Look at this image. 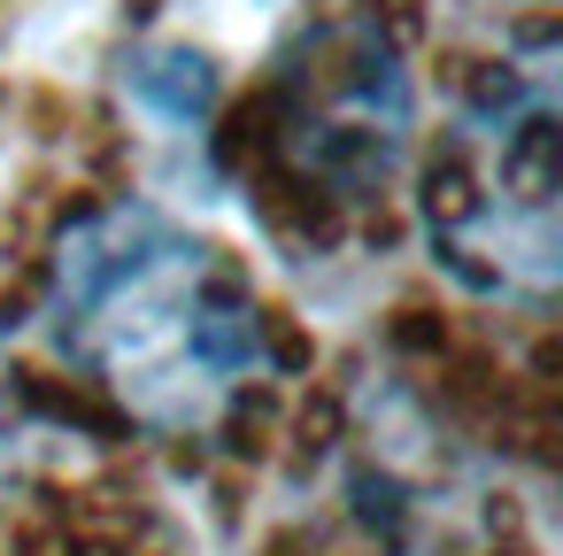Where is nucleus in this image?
Instances as JSON below:
<instances>
[{
	"label": "nucleus",
	"instance_id": "1",
	"mask_svg": "<svg viewBox=\"0 0 563 556\" xmlns=\"http://www.w3.org/2000/svg\"><path fill=\"white\" fill-rule=\"evenodd\" d=\"M47 332L155 433L217 425L240 379L271 363V325L232 286L224 255L147 201L93 209L63 232Z\"/></svg>",
	"mask_w": 563,
	"mask_h": 556
},
{
	"label": "nucleus",
	"instance_id": "2",
	"mask_svg": "<svg viewBox=\"0 0 563 556\" xmlns=\"http://www.w3.org/2000/svg\"><path fill=\"white\" fill-rule=\"evenodd\" d=\"M563 155H555V86L540 70H509L455 109L424 163V248L448 279L486 302H548L563 232Z\"/></svg>",
	"mask_w": 563,
	"mask_h": 556
},
{
	"label": "nucleus",
	"instance_id": "3",
	"mask_svg": "<svg viewBox=\"0 0 563 556\" xmlns=\"http://www.w3.org/2000/svg\"><path fill=\"white\" fill-rule=\"evenodd\" d=\"M124 86L170 124H209V109H217V63L194 47H140L124 63Z\"/></svg>",
	"mask_w": 563,
	"mask_h": 556
},
{
	"label": "nucleus",
	"instance_id": "4",
	"mask_svg": "<svg viewBox=\"0 0 563 556\" xmlns=\"http://www.w3.org/2000/svg\"><path fill=\"white\" fill-rule=\"evenodd\" d=\"M9 340H0V502L16 494V456H24V433H16V386H9Z\"/></svg>",
	"mask_w": 563,
	"mask_h": 556
}]
</instances>
